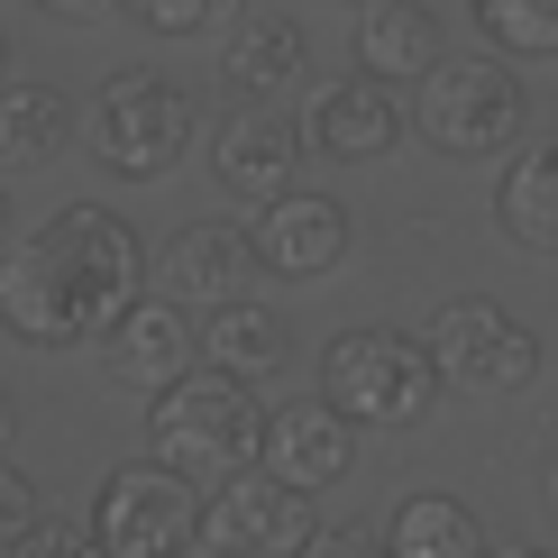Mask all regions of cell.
Returning <instances> with one entry per match:
<instances>
[{
    "label": "cell",
    "instance_id": "22",
    "mask_svg": "<svg viewBox=\"0 0 558 558\" xmlns=\"http://www.w3.org/2000/svg\"><path fill=\"white\" fill-rule=\"evenodd\" d=\"M120 10L137 19V28L147 37H211V28H229V19H239V0H120Z\"/></svg>",
    "mask_w": 558,
    "mask_h": 558
},
{
    "label": "cell",
    "instance_id": "29",
    "mask_svg": "<svg viewBox=\"0 0 558 558\" xmlns=\"http://www.w3.org/2000/svg\"><path fill=\"white\" fill-rule=\"evenodd\" d=\"M0 439H10V393H0Z\"/></svg>",
    "mask_w": 558,
    "mask_h": 558
},
{
    "label": "cell",
    "instance_id": "9",
    "mask_svg": "<svg viewBox=\"0 0 558 558\" xmlns=\"http://www.w3.org/2000/svg\"><path fill=\"white\" fill-rule=\"evenodd\" d=\"M348 202L339 193H275L257 202V220H247V247H257V275H275V284H330V275L348 266Z\"/></svg>",
    "mask_w": 558,
    "mask_h": 558
},
{
    "label": "cell",
    "instance_id": "1",
    "mask_svg": "<svg viewBox=\"0 0 558 558\" xmlns=\"http://www.w3.org/2000/svg\"><path fill=\"white\" fill-rule=\"evenodd\" d=\"M137 293H147V239L101 202H64L0 247V330L19 348H83Z\"/></svg>",
    "mask_w": 558,
    "mask_h": 558
},
{
    "label": "cell",
    "instance_id": "25",
    "mask_svg": "<svg viewBox=\"0 0 558 558\" xmlns=\"http://www.w3.org/2000/svg\"><path fill=\"white\" fill-rule=\"evenodd\" d=\"M37 10H46V19H74V28H83V19H110L120 0H37Z\"/></svg>",
    "mask_w": 558,
    "mask_h": 558
},
{
    "label": "cell",
    "instance_id": "10",
    "mask_svg": "<svg viewBox=\"0 0 558 558\" xmlns=\"http://www.w3.org/2000/svg\"><path fill=\"white\" fill-rule=\"evenodd\" d=\"M412 137V110L403 92L376 83V74H339L312 92V110H302V147L330 156V166H376V156H393Z\"/></svg>",
    "mask_w": 558,
    "mask_h": 558
},
{
    "label": "cell",
    "instance_id": "26",
    "mask_svg": "<svg viewBox=\"0 0 558 558\" xmlns=\"http://www.w3.org/2000/svg\"><path fill=\"white\" fill-rule=\"evenodd\" d=\"M19 239V220H10V193H0V247H10Z\"/></svg>",
    "mask_w": 558,
    "mask_h": 558
},
{
    "label": "cell",
    "instance_id": "12",
    "mask_svg": "<svg viewBox=\"0 0 558 558\" xmlns=\"http://www.w3.org/2000/svg\"><path fill=\"white\" fill-rule=\"evenodd\" d=\"M101 339H110V366H120L129 385H147V393L202 366V320H193V302H183V293H137Z\"/></svg>",
    "mask_w": 558,
    "mask_h": 558
},
{
    "label": "cell",
    "instance_id": "2",
    "mask_svg": "<svg viewBox=\"0 0 558 558\" xmlns=\"http://www.w3.org/2000/svg\"><path fill=\"white\" fill-rule=\"evenodd\" d=\"M147 458H166V468H183L193 485H220L239 468H257L266 458V403L247 376H229V366L202 357L193 376L156 385L147 403Z\"/></svg>",
    "mask_w": 558,
    "mask_h": 558
},
{
    "label": "cell",
    "instance_id": "21",
    "mask_svg": "<svg viewBox=\"0 0 558 558\" xmlns=\"http://www.w3.org/2000/svg\"><path fill=\"white\" fill-rule=\"evenodd\" d=\"M476 10V37L513 64H541L558 56V0H468Z\"/></svg>",
    "mask_w": 558,
    "mask_h": 558
},
{
    "label": "cell",
    "instance_id": "28",
    "mask_svg": "<svg viewBox=\"0 0 558 558\" xmlns=\"http://www.w3.org/2000/svg\"><path fill=\"white\" fill-rule=\"evenodd\" d=\"M0 83H10V28H0Z\"/></svg>",
    "mask_w": 558,
    "mask_h": 558
},
{
    "label": "cell",
    "instance_id": "3",
    "mask_svg": "<svg viewBox=\"0 0 558 558\" xmlns=\"http://www.w3.org/2000/svg\"><path fill=\"white\" fill-rule=\"evenodd\" d=\"M193 92H183L174 74H156V64H120L101 92H92L83 110V137L92 156H101V174L120 183H166L183 166V147H193Z\"/></svg>",
    "mask_w": 558,
    "mask_h": 558
},
{
    "label": "cell",
    "instance_id": "11",
    "mask_svg": "<svg viewBox=\"0 0 558 558\" xmlns=\"http://www.w3.org/2000/svg\"><path fill=\"white\" fill-rule=\"evenodd\" d=\"M266 468L302 485V495H320V485H339L357 468V422L330 403V393H293V403H266Z\"/></svg>",
    "mask_w": 558,
    "mask_h": 558
},
{
    "label": "cell",
    "instance_id": "17",
    "mask_svg": "<svg viewBox=\"0 0 558 558\" xmlns=\"http://www.w3.org/2000/svg\"><path fill=\"white\" fill-rule=\"evenodd\" d=\"M495 229L522 257H558V137H522L495 183Z\"/></svg>",
    "mask_w": 558,
    "mask_h": 558
},
{
    "label": "cell",
    "instance_id": "31",
    "mask_svg": "<svg viewBox=\"0 0 558 558\" xmlns=\"http://www.w3.org/2000/svg\"><path fill=\"white\" fill-rule=\"evenodd\" d=\"M357 10H366V0H357Z\"/></svg>",
    "mask_w": 558,
    "mask_h": 558
},
{
    "label": "cell",
    "instance_id": "6",
    "mask_svg": "<svg viewBox=\"0 0 558 558\" xmlns=\"http://www.w3.org/2000/svg\"><path fill=\"white\" fill-rule=\"evenodd\" d=\"M83 549L92 558H183V549H202V495H193V476L166 468V458H129V468H110L101 495H92Z\"/></svg>",
    "mask_w": 558,
    "mask_h": 558
},
{
    "label": "cell",
    "instance_id": "15",
    "mask_svg": "<svg viewBox=\"0 0 558 558\" xmlns=\"http://www.w3.org/2000/svg\"><path fill=\"white\" fill-rule=\"evenodd\" d=\"M247 275H257V247H247L239 220H183L166 239V293H183L193 312L247 293Z\"/></svg>",
    "mask_w": 558,
    "mask_h": 558
},
{
    "label": "cell",
    "instance_id": "8",
    "mask_svg": "<svg viewBox=\"0 0 558 558\" xmlns=\"http://www.w3.org/2000/svg\"><path fill=\"white\" fill-rule=\"evenodd\" d=\"M312 531H320L312 495L284 485L266 458L239 468V476H220L211 495H202V549H220V558H302Z\"/></svg>",
    "mask_w": 558,
    "mask_h": 558
},
{
    "label": "cell",
    "instance_id": "16",
    "mask_svg": "<svg viewBox=\"0 0 558 558\" xmlns=\"http://www.w3.org/2000/svg\"><path fill=\"white\" fill-rule=\"evenodd\" d=\"M439 10L430 0H366L357 10V74H376V83H422L430 64H439Z\"/></svg>",
    "mask_w": 558,
    "mask_h": 558
},
{
    "label": "cell",
    "instance_id": "13",
    "mask_svg": "<svg viewBox=\"0 0 558 558\" xmlns=\"http://www.w3.org/2000/svg\"><path fill=\"white\" fill-rule=\"evenodd\" d=\"M312 74V46H302V28L284 10H239L220 28V92L229 101H284V92Z\"/></svg>",
    "mask_w": 558,
    "mask_h": 558
},
{
    "label": "cell",
    "instance_id": "30",
    "mask_svg": "<svg viewBox=\"0 0 558 558\" xmlns=\"http://www.w3.org/2000/svg\"><path fill=\"white\" fill-rule=\"evenodd\" d=\"M549 504H558V458H549Z\"/></svg>",
    "mask_w": 558,
    "mask_h": 558
},
{
    "label": "cell",
    "instance_id": "18",
    "mask_svg": "<svg viewBox=\"0 0 558 558\" xmlns=\"http://www.w3.org/2000/svg\"><path fill=\"white\" fill-rule=\"evenodd\" d=\"M202 357L229 366V376H247V385H266V376H284V366H293V330H284L275 302L229 293V302L202 312Z\"/></svg>",
    "mask_w": 558,
    "mask_h": 558
},
{
    "label": "cell",
    "instance_id": "23",
    "mask_svg": "<svg viewBox=\"0 0 558 558\" xmlns=\"http://www.w3.org/2000/svg\"><path fill=\"white\" fill-rule=\"evenodd\" d=\"M37 522H46V495L10 468V458H0V558H19V549H28V531H37Z\"/></svg>",
    "mask_w": 558,
    "mask_h": 558
},
{
    "label": "cell",
    "instance_id": "24",
    "mask_svg": "<svg viewBox=\"0 0 558 558\" xmlns=\"http://www.w3.org/2000/svg\"><path fill=\"white\" fill-rule=\"evenodd\" d=\"M302 558H385V531H366V522H330V531H312V549Z\"/></svg>",
    "mask_w": 558,
    "mask_h": 558
},
{
    "label": "cell",
    "instance_id": "7",
    "mask_svg": "<svg viewBox=\"0 0 558 558\" xmlns=\"http://www.w3.org/2000/svg\"><path fill=\"white\" fill-rule=\"evenodd\" d=\"M422 348H430L439 385H458V393H522L531 376H541V339H531L504 302H485V293L439 302Z\"/></svg>",
    "mask_w": 558,
    "mask_h": 558
},
{
    "label": "cell",
    "instance_id": "14",
    "mask_svg": "<svg viewBox=\"0 0 558 558\" xmlns=\"http://www.w3.org/2000/svg\"><path fill=\"white\" fill-rule=\"evenodd\" d=\"M293 166H302V129L275 120V101H247L239 120H220V137H211V183H220V193H239L247 211L284 193Z\"/></svg>",
    "mask_w": 558,
    "mask_h": 558
},
{
    "label": "cell",
    "instance_id": "27",
    "mask_svg": "<svg viewBox=\"0 0 558 558\" xmlns=\"http://www.w3.org/2000/svg\"><path fill=\"white\" fill-rule=\"evenodd\" d=\"M485 558H549V549H485Z\"/></svg>",
    "mask_w": 558,
    "mask_h": 558
},
{
    "label": "cell",
    "instance_id": "19",
    "mask_svg": "<svg viewBox=\"0 0 558 558\" xmlns=\"http://www.w3.org/2000/svg\"><path fill=\"white\" fill-rule=\"evenodd\" d=\"M74 137H83V110L64 83H37V74L0 83V166H56Z\"/></svg>",
    "mask_w": 558,
    "mask_h": 558
},
{
    "label": "cell",
    "instance_id": "20",
    "mask_svg": "<svg viewBox=\"0 0 558 558\" xmlns=\"http://www.w3.org/2000/svg\"><path fill=\"white\" fill-rule=\"evenodd\" d=\"M385 558H485V522L458 495H403L385 522Z\"/></svg>",
    "mask_w": 558,
    "mask_h": 558
},
{
    "label": "cell",
    "instance_id": "5",
    "mask_svg": "<svg viewBox=\"0 0 558 558\" xmlns=\"http://www.w3.org/2000/svg\"><path fill=\"white\" fill-rule=\"evenodd\" d=\"M320 393L357 430H422L430 403H439V366L403 330H339L320 348Z\"/></svg>",
    "mask_w": 558,
    "mask_h": 558
},
{
    "label": "cell",
    "instance_id": "4",
    "mask_svg": "<svg viewBox=\"0 0 558 558\" xmlns=\"http://www.w3.org/2000/svg\"><path fill=\"white\" fill-rule=\"evenodd\" d=\"M412 129L439 156H513L531 129V92L513 56H439L412 92Z\"/></svg>",
    "mask_w": 558,
    "mask_h": 558
}]
</instances>
